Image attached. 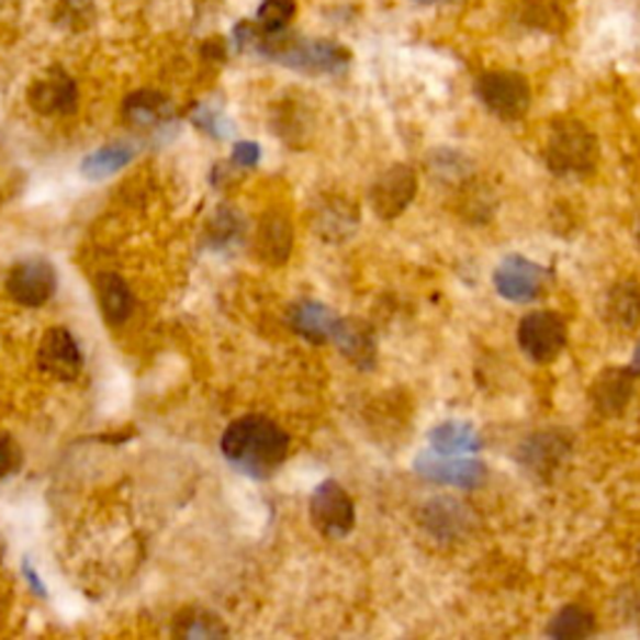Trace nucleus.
I'll list each match as a JSON object with an SVG mask.
<instances>
[{"instance_id": "nucleus-1", "label": "nucleus", "mask_w": 640, "mask_h": 640, "mask_svg": "<svg viewBox=\"0 0 640 640\" xmlns=\"http://www.w3.org/2000/svg\"><path fill=\"white\" fill-rule=\"evenodd\" d=\"M288 448H291V438L285 436V430L263 416H246L231 423L221 440L225 461L258 481L273 475L283 465Z\"/></svg>"}, {"instance_id": "nucleus-2", "label": "nucleus", "mask_w": 640, "mask_h": 640, "mask_svg": "<svg viewBox=\"0 0 640 640\" xmlns=\"http://www.w3.org/2000/svg\"><path fill=\"white\" fill-rule=\"evenodd\" d=\"M598 141L581 121H555L546 143V164L555 176L581 178L596 170Z\"/></svg>"}, {"instance_id": "nucleus-3", "label": "nucleus", "mask_w": 640, "mask_h": 640, "mask_svg": "<svg viewBox=\"0 0 640 640\" xmlns=\"http://www.w3.org/2000/svg\"><path fill=\"white\" fill-rule=\"evenodd\" d=\"M475 93L501 121H518L530 108L528 80L513 70H489L478 78Z\"/></svg>"}, {"instance_id": "nucleus-4", "label": "nucleus", "mask_w": 640, "mask_h": 640, "mask_svg": "<svg viewBox=\"0 0 640 640\" xmlns=\"http://www.w3.org/2000/svg\"><path fill=\"white\" fill-rule=\"evenodd\" d=\"M568 328L563 315L553 311L528 313L518 326V346L534 363H553L563 353Z\"/></svg>"}, {"instance_id": "nucleus-5", "label": "nucleus", "mask_w": 640, "mask_h": 640, "mask_svg": "<svg viewBox=\"0 0 640 640\" xmlns=\"http://www.w3.org/2000/svg\"><path fill=\"white\" fill-rule=\"evenodd\" d=\"M548 283H551V273L526 256L503 258L493 273L495 291L510 303L536 301L538 295L546 293Z\"/></svg>"}, {"instance_id": "nucleus-6", "label": "nucleus", "mask_w": 640, "mask_h": 640, "mask_svg": "<svg viewBox=\"0 0 640 640\" xmlns=\"http://www.w3.org/2000/svg\"><path fill=\"white\" fill-rule=\"evenodd\" d=\"M416 473L430 483L473 491L478 489V485H483L485 475H489V468H485L481 461H475V458L438 453V450L430 448L418 453Z\"/></svg>"}, {"instance_id": "nucleus-7", "label": "nucleus", "mask_w": 640, "mask_h": 640, "mask_svg": "<svg viewBox=\"0 0 640 640\" xmlns=\"http://www.w3.org/2000/svg\"><path fill=\"white\" fill-rule=\"evenodd\" d=\"M311 518L326 538L348 536L356 523L353 501L336 481H323L311 495Z\"/></svg>"}, {"instance_id": "nucleus-8", "label": "nucleus", "mask_w": 640, "mask_h": 640, "mask_svg": "<svg viewBox=\"0 0 640 640\" xmlns=\"http://www.w3.org/2000/svg\"><path fill=\"white\" fill-rule=\"evenodd\" d=\"M56 268L41 258L23 260L8 276V291H11L13 301L21 305H31V308L48 303L53 293H56Z\"/></svg>"}, {"instance_id": "nucleus-9", "label": "nucleus", "mask_w": 640, "mask_h": 640, "mask_svg": "<svg viewBox=\"0 0 640 640\" xmlns=\"http://www.w3.org/2000/svg\"><path fill=\"white\" fill-rule=\"evenodd\" d=\"M418 191V178L408 166H393L375 180L371 203L381 218L391 221L408 209Z\"/></svg>"}, {"instance_id": "nucleus-10", "label": "nucleus", "mask_w": 640, "mask_h": 640, "mask_svg": "<svg viewBox=\"0 0 640 640\" xmlns=\"http://www.w3.org/2000/svg\"><path fill=\"white\" fill-rule=\"evenodd\" d=\"M38 363L43 373L58 381H74L83 368V353H80L74 333L66 328H53L45 333L38 350Z\"/></svg>"}, {"instance_id": "nucleus-11", "label": "nucleus", "mask_w": 640, "mask_h": 640, "mask_svg": "<svg viewBox=\"0 0 640 640\" xmlns=\"http://www.w3.org/2000/svg\"><path fill=\"white\" fill-rule=\"evenodd\" d=\"M29 103L41 115H68L78 105V88L68 74L53 68L31 86Z\"/></svg>"}, {"instance_id": "nucleus-12", "label": "nucleus", "mask_w": 640, "mask_h": 640, "mask_svg": "<svg viewBox=\"0 0 640 640\" xmlns=\"http://www.w3.org/2000/svg\"><path fill=\"white\" fill-rule=\"evenodd\" d=\"M633 381H636V371L633 368H608L603 371L596 383L591 388V401L600 413L606 416H616L626 408V403L633 395Z\"/></svg>"}, {"instance_id": "nucleus-13", "label": "nucleus", "mask_w": 640, "mask_h": 640, "mask_svg": "<svg viewBox=\"0 0 640 640\" xmlns=\"http://www.w3.org/2000/svg\"><path fill=\"white\" fill-rule=\"evenodd\" d=\"M475 516L453 498H436L423 508V526L436 538L453 540L473 526Z\"/></svg>"}, {"instance_id": "nucleus-14", "label": "nucleus", "mask_w": 640, "mask_h": 640, "mask_svg": "<svg viewBox=\"0 0 640 640\" xmlns=\"http://www.w3.org/2000/svg\"><path fill=\"white\" fill-rule=\"evenodd\" d=\"M291 323L301 336L311 340H336L338 330L343 326V321L336 313L328 311L326 305L313 303V301L295 305L291 313Z\"/></svg>"}, {"instance_id": "nucleus-15", "label": "nucleus", "mask_w": 640, "mask_h": 640, "mask_svg": "<svg viewBox=\"0 0 640 640\" xmlns=\"http://www.w3.org/2000/svg\"><path fill=\"white\" fill-rule=\"evenodd\" d=\"M256 243H258V254L266 263H283L293 246V231H291V225H288L285 215L270 211L263 218V223H260Z\"/></svg>"}, {"instance_id": "nucleus-16", "label": "nucleus", "mask_w": 640, "mask_h": 640, "mask_svg": "<svg viewBox=\"0 0 640 640\" xmlns=\"http://www.w3.org/2000/svg\"><path fill=\"white\" fill-rule=\"evenodd\" d=\"M568 453V440L561 433H538V436L528 438L523 446L520 461L528 468H534L536 473H551L553 468L561 465V461Z\"/></svg>"}, {"instance_id": "nucleus-17", "label": "nucleus", "mask_w": 640, "mask_h": 640, "mask_svg": "<svg viewBox=\"0 0 640 640\" xmlns=\"http://www.w3.org/2000/svg\"><path fill=\"white\" fill-rule=\"evenodd\" d=\"M430 448L438 450V453H450V456H468L481 450L483 440L481 433H478L471 423L461 420H448L440 423L430 430Z\"/></svg>"}, {"instance_id": "nucleus-18", "label": "nucleus", "mask_w": 640, "mask_h": 640, "mask_svg": "<svg viewBox=\"0 0 640 640\" xmlns=\"http://www.w3.org/2000/svg\"><path fill=\"white\" fill-rule=\"evenodd\" d=\"M606 321L618 330H633L640 321V288L633 281L616 283L606 299Z\"/></svg>"}, {"instance_id": "nucleus-19", "label": "nucleus", "mask_w": 640, "mask_h": 640, "mask_svg": "<svg viewBox=\"0 0 640 640\" xmlns=\"http://www.w3.org/2000/svg\"><path fill=\"white\" fill-rule=\"evenodd\" d=\"M96 295L108 323L121 326L123 321H128V315L133 311V299L123 278L113 273H101L96 281Z\"/></svg>"}, {"instance_id": "nucleus-20", "label": "nucleus", "mask_w": 640, "mask_h": 640, "mask_svg": "<svg viewBox=\"0 0 640 640\" xmlns=\"http://www.w3.org/2000/svg\"><path fill=\"white\" fill-rule=\"evenodd\" d=\"M170 113V105L166 96L156 93V90H138V93L128 96L123 105L125 121L135 128H153V125L164 123Z\"/></svg>"}, {"instance_id": "nucleus-21", "label": "nucleus", "mask_w": 640, "mask_h": 640, "mask_svg": "<svg viewBox=\"0 0 640 640\" xmlns=\"http://www.w3.org/2000/svg\"><path fill=\"white\" fill-rule=\"evenodd\" d=\"M135 156V148L131 143H111V146H103L101 150L90 153L80 166V173L88 180H103L108 176H115L119 170L131 164Z\"/></svg>"}, {"instance_id": "nucleus-22", "label": "nucleus", "mask_w": 640, "mask_h": 640, "mask_svg": "<svg viewBox=\"0 0 640 640\" xmlns=\"http://www.w3.org/2000/svg\"><path fill=\"white\" fill-rule=\"evenodd\" d=\"M555 640H583L596 633V616L583 606H565L546 630Z\"/></svg>"}, {"instance_id": "nucleus-23", "label": "nucleus", "mask_w": 640, "mask_h": 640, "mask_svg": "<svg viewBox=\"0 0 640 640\" xmlns=\"http://www.w3.org/2000/svg\"><path fill=\"white\" fill-rule=\"evenodd\" d=\"M518 18L534 29L558 33L565 25V8L561 0H520Z\"/></svg>"}, {"instance_id": "nucleus-24", "label": "nucleus", "mask_w": 640, "mask_h": 640, "mask_svg": "<svg viewBox=\"0 0 640 640\" xmlns=\"http://www.w3.org/2000/svg\"><path fill=\"white\" fill-rule=\"evenodd\" d=\"M176 636L180 638H218L225 636V628L221 620L203 610H186L183 616L176 620Z\"/></svg>"}, {"instance_id": "nucleus-25", "label": "nucleus", "mask_w": 640, "mask_h": 640, "mask_svg": "<svg viewBox=\"0 0 640 640\" xmlns=\"http://www.w3.org/2000/svg\"><path fill=\"white\" fill-rule=\"evenodd\" d=\"M293 18V0H266L258 13V31L266 35H281Z\"/></svg>"}, {"instance_id": "nucleus-26", "label": "nucleus", "mask_w": 640, "mask_h": 640, "mask_svg": "<svg viewBox=\"0 0 640 640\" xmlns=\"http://www.w3.org/2000/svg\"><path fill=\"white\" fill-rule=\"evenodd\" d=\"M23 465V453L21 446L15 443V438L0 433V481L8 475L18 473V468Z\"/></svg>"}, {"instance_id": "nucleus-27", "label": "nucleus", "mask_w": 640, "mask_h": 640, "mask_svg": "<svg viewBox=\"0 0 640 640\" xmlns=\"http://www.w3.org/2000/svg\"><path fill=\"white\" fill-rule=\"evenodd\" d=\"M258 160H260L258 143H236V148H233V164L250 168V166H256Z\"/></svg>"}, {"instance_id": "nucleus-28", "label": "nucleus", "mask_w": 640, "mask_h": 640, "mask_svg": "<svg viewBox=\"0 0 640 640\" xmlns=\"http://www.w3.org/2000/svg\"><path fill=\"white\" fill-rule=\"evenodd\" d=\"M23 573H25V579H29V585H31V588H33L35 593H38V596H45V588H43V583H41V579H38V573L33 571V565H31L29 561L23 563Z\"/></svg>"}, {"instance_id": "nucleus-29", "label": "nucleus", "mask_w": 640, "mask_h": 640, "mask_svg": "<svg viewBox=\"0 0 640 640\" xmlns=\"http://www.w3.org/2000/svg\"><path fill=\"white\" fill-rule=\"evenodd\" d=\"M633 371L640 373V343H638V348H636V353H633Z\"/></svg>"}, {"instance_id": "nucleus-30", "label": "nucleus", "mask_w": 640, "mask_h": 640, "mask_svg": "<svg viewBox=\"0 0 640 640\" xmlns=\"http://www.w3.org/2000/svg\"><path fill=\"white\" fill-rule=\"evenodd\" d=\"M418 3H426V5H430V3H440V0H418Z\"/></svg>"}, {"instance_id": "nucleus-31", "label": "nucleus", "mask_w": 640, "mask_h": 640, "mask_svg": "<svg viewBox=\"0 0 640 640\" xmlns=\"http://www.w3.org/2000/svg\"><path fill=\"white\" fill-rule=\"evenodd\" d=\"M638 246H640V223H638Z\"/></svg>"}]
</instances>
